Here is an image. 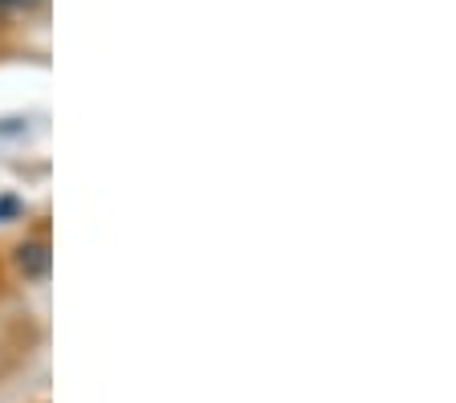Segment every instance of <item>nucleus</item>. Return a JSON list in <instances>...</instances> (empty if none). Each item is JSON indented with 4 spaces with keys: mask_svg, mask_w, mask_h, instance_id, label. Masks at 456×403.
Segmentation results:
<instances>
[{
    "mask_svg": "<svg viewBox=\"0 0 456 403\" xmlns=\"http://www.w3.org/2000/svg\"><path fill=\"white\" fill-rule=\"evenodd\" d=\"M41 0H0V12H20V9H33Z\"/></svg>",
    "mask_w": 456,
    "mask_h": 403,
    "instance_id": "f03ea898",
    "label": "nucleus"
},
{
    "mask_svg": "<svg viewBox=\"0 0 456 403\" xmlns=\"http://www.w3.org/2000/svg\"><path fill=\"white\" fill-rule=\"evenodd\" d=\"M49 245L45 240H25L17 249V269L25 273V278H45L49 273Z\"/></svg>",
    "mask_w": 456,
    "mask_h": 403,
    "instance_id": "f257e3e1",
    "label": "nucleus"
}]
</instances>
